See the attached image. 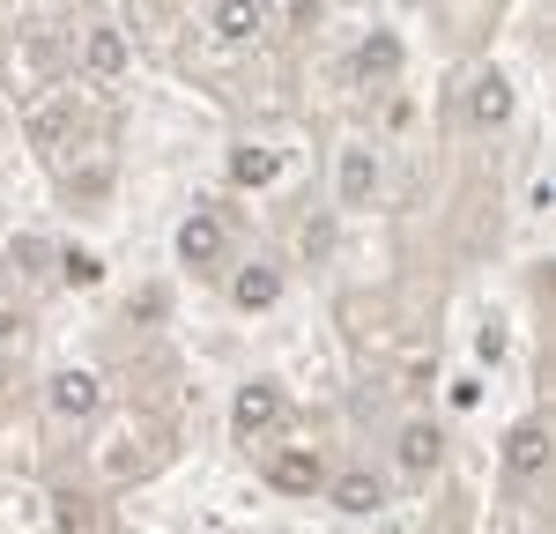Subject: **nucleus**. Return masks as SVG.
Instances as JSON below:
<instances>
[{
  "label": "nucleus",
  "instance_id": "obj_10",
  "mask_svg": "<svg viewBox=\"0 0 556 534\" xmlns=\"http://www.w3.org/2000/svg\"><path fill=\"white\" fill-rule=\"evenodd\" d=\"M89 75H97V82H112V75H119V67H127V38H119V30H89Z\"/></svg>",
  "mask_w": 556,
  "mask_h": 534
},
{
  "label": "nucleus",
  "instance_id": "obj_12",
  "mask_svg": "<svg viewBox=\"0 0 556 534\" xmlns=\"http://www.w3.org/2000/svg\"><path fill=\"white\" fill-rule=\"evenodd\" d=\"M379 186V171H371V149H349L342 156V201L349 208H364V193Z\"/></svg>",
  "mask_w": 556,
  "mask_h": 534
},
{
  "label": "nucleus",
  "instance_id": "obj_13",
  "mask_svg": "<svg viewBox=\"0 0 556 534\" xmlns=\"http://www.w3.org/2000/svg\"><path fill=\"white\" fill-rule=\"evenodd\" d=\"M260 30V0H223L215 8V38H253Z\"/></svg>",
  "mask_w": 556,
  "mask_h": 534
},
{
  "label": "nucleus",
  "instance_id": "obj_15",
  "mask_svg": "<svg viewBox=\"0 0 556 534\" xmlns=\"http://www.w3.org/2000/svg\"><path fill=\"white\" fill-rule=\"evenodd\" d=\"M97 275H104V267L89 260V253H67V282H83V290H89V282H97Z\"/></svg>",
  "mask_w": 556,
  "mask_h": 534
},
{
  "label": "nucleus",
  "instance_id": "obj_14",
  "mask_svg": "<svg viewBox=\"0 0 556 534\" xmlns=\"http://www.w3.org/2000/svg\"><path fill=\"white\" fill-rule=\"evenodd\" d=\"M349 67H356L364 82H371V75H393V67H401V44H393V38H371V44H356V60H349Z\"/></svg>",
  "mask_w": 556,
  "mask_h": 534
},
{
  "label": "nucleus",
  "instance_id": "obj_5",
  "mask_svg": "<svg viewBox=\"0 0 556 534\" xmlns=\"http://www.w3.org/2000/svg\"><path fill=\"white\" fill-rule=\"evenodd\" d=\"M505 468H513V475H542V468H549V431H542V423H519L513 438H505Z\"/></svg>",
  "mask_w": 556,
  "mask_h": 534
},
{
  "label": "nucleus",
  "instance_id": "obj_1",
  "mask_svg": "<svg viewBox=\"0 0 556 534\" xmlns=\"http://www.w3.org/2000/svg\"><path fill=\"white\" fill-rule=\"evenodd\" d=\"M275 423H282V386L260 379V386H245V394L230 400V431H238V438H260V431H275Z\"/></svg>",
  "mask_w": 556,
  "mask_h": 534
},
{
  "label": "nucleus",
  "instance_id": "obj_7",
  "mask_svg": "<svg viewBox=\"0 0 556 534\" xmlns=\"http://www.w3.org/2000/svg\"><path fill=\"white\" fill-rule=\"evenodd\" d=\"M52 416H97V379L89 371H60L52 379Z\"/></svg>",
  "mask_w": 556,
  "mask_h": 534
},
{
  "label": "nucleus",
  "instance_id": "obj_4",
  "mask_svg": "<svg viewBox=\"0 0 556 534\" xmlns=\"http://www.w3.org/2000/svg\"><path fill=\"white\" fill-rule=\"evenodd\" d=\"M178 260L186 267H215L223 260V223H215L208 208H193V216L178 223Z\"/></svg>",
  "mask_w": 556,
  "mask_h": 534
},
{
  "label": "nucleus",
  "instance_id": "obj_8",
  "mask_svg": "<svg viewBox=\"0 0 556 534\" xmlns=\"http://www.w3.org/2000/svg\"><path fill=\"white\" fill-rule=\"evenodd\" d=\"M438 453H445V438H438L430 423H408V431H401V468H408V475H430Z\"/></svg>",
  "mask_w": 556,
  "mask_h": 534
},
{
  "label": "nucleus",
  "instance_id": "obj_6",
  "mask_svg": "<svg viewBox=\"0 0 556 534\" xmlns=\"http://www.w3.org/2000/svg\"><path fill=\"white\" fill-rule=\"evenodd\" d=\"M334 505H342V512H379L386 483L371 475V468H349V475H334Z\"/></svg>",
  "mask_w": 556,
  "mask_h": 534
},
{
  "label": "nucleus",
  "instance_id": "obj_3",
  "mask_svg": "<svg viewBox=\"0 0 556 534\" xmlns=\"http://www.w3.org/2000/svg\"><path fill=\"white\" fill-rule=\"evenodd\" d=\"M267 483L290 490V497H312V490L327 483V468H319V453H312V445H290V453H275V460H267Z\"/></svg>",
  "mask_w": 556,
  "mask_h": 534
},
{
  "label": "nucleus",
  "instance_id": "obj_11",
  "mask_svg": "<svg viewBox=\"0 0 556 534\" xmlns=\"http://www.w3.org/2000/svg\"><path fill=\"white\" fill-rule=\"evenodd\" d=\"M275 171H282V149H238V156H230V178H238V186H267Z\"/></svg>",
  "mask_w": 556,
  "mask_h": 534
},
{
  "label": "nucleus",
  "instance_id": "obj_9",
  "mask_svg": "<svg viewBox=\"0 0 556 534\" xmlns=\"http://www.w3.org/2000/svg\"><path fill=\"white\" fill-rule=\"evenodd\" d=\"M230 297H238L245 312H267L275 297H282V275H275V267H245V275L230 282Z\"/></svg>",
  "mask_w": 556,
  "mask_h": 534
},
{
  "label": "nucleus",
  "instance_id": "obj_2",
  "mask_svg": "<svg viewBox=\"0 0 556 534\" xmlns=\"http://www.w3.org/2000/svg\"><path fill=\"white\" fill-rule=\"evenodd\" d=\"M460 112H468V127H505V119H513V82H505V75H475L468 97H460Z\"/></svg>",
  "mask_w": 556,
  "mask_h": 534
}]
</instances>
